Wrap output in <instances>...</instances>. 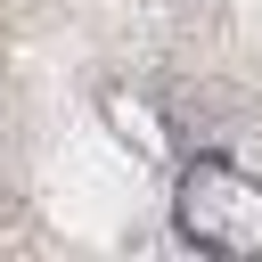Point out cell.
Instances as JSON below:
<instances>
[{"label":"cell","instance_id":"1","mask_svg":"<svg viewBox=\"0 0 262 262\" xmlns=\"http://www.w3.org/2000/svg\"><path fill=\"white\" fill-rule=\"evenodd\" d=\"M180 237L205 254H262V180L237 172L229 156H196L180 164Z\"/></svg>","mask_w":262,"mask_h":262},{"label":"cell","instance_id":"2","mask_svg":"<svg viewBox=\"0 0 262 262\" xmlns=\"http://www.w3.org/2000/svg\"><path fill=\"white\" fill-rule=\"evenodd\" d=\"M106 123H115V139H123L131 156H147V164H164V156H172L164 115H156L147 98H131V90H106Z\"/></svg>","mask_w":262,"mask_h":262}]
</instances>
